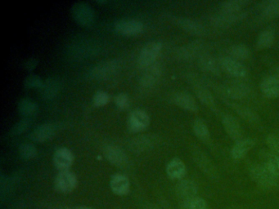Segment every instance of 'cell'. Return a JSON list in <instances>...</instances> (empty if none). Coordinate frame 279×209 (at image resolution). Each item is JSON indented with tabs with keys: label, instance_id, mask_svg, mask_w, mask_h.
Listing matches in <instances>:
<instances>
[{
	"label": "cell",
	"instance_id": "1",
	"mask_svg": "<svg viewBox=\"0 0 279 209\" xmlns=\"http://www.w3.org/2000/svg\"><path fill=\"white\" fill-rule=\"evenodd\" d=\"M251 177L261 187L270 189L276 186L277 184V176L270 172V170L264 164H255L250 170Z\"/></svg>",
	"mask_w": 279,
	"mask_h": 209
},
{
	"label": "cell",
	"instance_id": "2",
	"mask_svg": "<svg viewBox=\"0 0 279 209\" xmlns=\"http://www.w3.org/2000/svg\"><path fill=\"white\" fill-rule=\"evenodd\" d=\"M248 15L246 10L236 12H220L209 18V22L212 26L217 28H229L237 22L245 19Z\"/></svg>",
	"mask_w": 279,
	"mask_h": 209
},
{
	"label": "cell",
	"instance_id": "3",
	"mask_svg": "<svg viewBox=\"0 0 279 209\" xmlns=\"http://www.w3.org/2000/svg\"><path fill=\"white\" fill-rule=\"evenodd\" d=\"M168 19L192 35L203 37L207 34L206 26L196 19L173 15H168Z\"/></svg>",
	"mask_w": 279,
	"mask_h": 209
},
{
	"label": "cell",
	"instance_id": "4",
	"mask_svg": "<svg viewBox=\"0 0 279 209\" xmlns=\"http://www.w3.org/2000/svg\"><path fill=\"white\" fill-rule=\"evenodd\" d=\"M70 12L75 21L81 26H90L95 21V10L88 3L82 1L75 3L71 5Z\"/></svg>",
	"mask_w": 279,
	"mask_h": 209
},
{
	"label": "cell",
	"instance_id": "5",
	"mask_svg": "<svg viewBox=\"0 0 279 209\" xmlns=\"http://www.w3.org/2000/svg\"><path fill=\"white\" fill-rule=\"evenodd\" d=\"M120 66L121 62L117 59L105 61L94 66L89 71V76L92 80H106L116 74Z\"/></svg>",
	"mask_w": 279,
	"mask_h": 209
},
{
	"label": "cell",
	"instance_id": "6",
	"mask_svg": "<svg viewBox=\"0 0 279 209\" xmlns=\"http://www.w3.org/2000/svg\"><path fill=\"white\" fill-rule=\"evenodd\" d=\"M161 43L157 40H153L145 44L139 52L138 63L141 68H147L154 64L158 54L161 52Z\"/></svg>",
	"mask_w": 279,
	"mask_h": 209
},
{
	"label": "cell",
	"instance_id": "7",
	"mask_svg": "<svg viewBox=\"0 0 279 209\" xmlns=\"http://www.w3.org/2000/svg\"><path fill=\"white\" fill-rule=\"evenodd\" d=\"M143 22L135 18H121L114 23L115 30L124 35H135L143 30Z\"/></svg>",
	"mask_w": 279,
	"mask_h": 209
},
{
	"label": "cell",
	"instance_id": "8",
	"mask_svg": "<svg viewBox=\"0 0 279 209\" xmlns=\"http://www.w3.org/2000/svg\"><path fill=\"white\" fill-rule=\"evenodd\" d=\"M207 49V44L200 40H196L194 42L190 43L179 48L177 52V55L182 60H193L195 58L199 59L202 55L207 54L205 52Z\"/></svg>",
	"mask_w": 279,
	"mask_h": 209
},
{
	"label": "cell",
	"instance_id": "9",
	"mask_svg": "<svg viewBox=\"0 0 279 209\" xmlns=\"http://www.w3.org/2000/svg\"><path fill=\"white\" fill-rule=\"evenodd\" d=\"M221 68L228 74L235 78H244L247 74V68L241 62L230 56H224L219 59Z\"/></svg>",
	"mask_w": 279,
	"mask_h": 209
},
{
	"label": "cell",
	"instance_id": "10",
	"mask_svg": "<svg viewBox=\"0 0 279 209\" xmlns=\"http://www.w3.org/2000/svg\"><path fill=\"white\" fill-rule=\"evenodd\" d=\"M149 124H150V118L148 115L146 113V111L140 109L133 110L127 121L128 128L133 132H137V131L145 129Z\"/></svg>",
	"mask_w": 279,
	"mask_h": 209
},
{
	"label": "cell",
	"instance_id": "11",
	"mask_svg": "<svg viewBox=\"0 0 279 209\" xmlns=\"http://www.w3.org/2000/svg\"><path fill=\"white\" fill-rule=\"evenodd\" d=\"M55 185L57 189L63 193L73 192L77 185V176L69 170L60 172L57 176Z\"/></svg>",
	"mask_w": 279,
	"mask_h": 209
},
{
	"label": "cell",
	"instance_id": "12",
	"mask_svg": "<svg viewBox=\"0 0 279 209\" xmlns=\"http://www.w3.org/2000/svg\"><path fill=\"white\" fill-rule=\"evenodd\" d=\"M197 192L198 188L197 184L191 180H183L177 185L176 193L182 205L197 197Z\"/></svg>",
	"mask_w": 279,
	"mask_h": 209
},
{
	"label": "cell",
	"instance_id": "13",
	"mask_svg": "<svg viewBox=\"0 0 279 209\" xmlns=\"http://www.w3.org/2000/svg\"><path fill=\"white\" fill-rule=\"evenodd\" d=\"M194 160L201 171L212 180H216L219 178V173L217 171L216 167L213 163L211 161L209 158L207 157L204 152L201 149H197L194 151Z\"/></svg>",
	"mask_w": 279,
	"mask_h": 209
},
{
	"label": "cell",
	"instance_id": "14",
	"mask_svg": "<svg viewBox=\"0 0 279 209\" xmlns=\"http://www.w3.org/2000/svg\"><path fill=\"white\" fill-rule=\"evenodd\" d=\"M57 130L58 128L54 124L45 123V124H41L34 128L29 135V138L32 140L33 142H46L48 140L54 137Z\"/></svg>",
	"mask_w": 279,
	"mask_h": 209
},
{
	"label": "cell",
	"instance_id": "15",
	"mask_svg": "<svg viewBox=\"0 0 279 209\" xmlns=\"http://www.w3.org/2000/svg\"><path fill=\"white\" fill-rule=\"evenodd\" d=\"M74 156L72 152L67 148H59L53 155V163L58 169L66 171L72 165Z\"/></svg>",
	"mask_w": 279,
	"mask_h": 209
},
{
	"label": "cell",
	"instance_id": "16",
	"mask_svg": "<svg viewBox=\"0 0 279 209\" xmlns=\"http://www.w3.org/2000/svg\"><path fill=\"white\" fill-rule=\"evenodd\" d=\"M222 124L228 135L236 142L243 138V129L236 118L231 115H225L222 118Z\"/></svg>",
	"mask_w": 279,
	"mask_h": 209
},
{
	"label": "cell",
	"instance_id": "17",
	"mask_svg": "<svg viewBox=\"0 0 279 209\" xmlns=\"http://www.w3.org/2000/svg\"><path fill=\"white\" fill-rule=\"evenodd\" d=\"M173 102L183 110L190 112H197L198 105L191 94L185 92H179L173 96Z\"/></svg>",
	"mask_w": 279,
	"mask_h": 209
},
{
	"label": "cell",
	"instance_id": "18",
	"mask_svg": "<svg viewBox=\"0 0 279 209\" xmlns=\"http://www.w3.org/2000/svg\"><path fill=\"white\" fill-rule=\"evenodd\" d=\"M251 88L249 86L243 82H233L225 88V93L227 96L234 100H241L249 96Z\"/></svg>",
	"mask_w": 279,
	"mask_h": 209
},
{
	"label": "cell",
	"instance_id": "19",
	"mask_svg": "<svg viewBox=\"0 0 279 209\" xmlns=\"http://www.w3.org/2000/svg\"><path fill=\"white\" fill-rule=\"evenodd\" d=\"M104 155L107 160L117 167L125 166L128 161L126 154L121 148L116 145H109L104 150Z\"/></svg>",
	"mask_w": 279,
	"mask_h": 209
},
{
	"label": "cell",
	"instance_id": "20",
	"mask_svg": "<svg viewBox=\"0 0 279 209\" xmlns=\"http://www.w3.org/2000/svg\"><path fill=\"white\" fill-rule=\"evenodd\" d=\"M261 90L268 98L279 97V78L275 76H268L261 82Z\"/></svg>",
	"mask_w": 279,
	"mask_h": 209
},
{
	"label": "cell",
	"instance_id": "21",
	"mask_svg": "<svg viewBox=\"0 0 279 209\" xmlns=\"http://www.w3.org/2000/svg\"><path fill=\"white\" fill-rule=\"evenodd\" d=\"M255 142L251 138H243L232 148L231 156L234 160H241L255 146Z\"/></svg>",
	"mask_w": 279,
	"mask_h": 209
},
{
	"label": "cell",
	"instance_id": "22",
	"mask_svg": "<svg viewBox=\"0 0 279 209\" xmlns=\"http://www.w3.org/2000/svg\"><path fill=\"white\" fill-rule=\"evenodd\" d=\"M110 189L117 195H125L129 192L131 184L126 176L116 174L110 181Z\"/></svg>",
	"mask_w": 279,
	"mask_h": 209
},
{
	"label": "cell",
	"instance_id": "23",
	"mask_svg": "<svg viewBox=\"0 0 279 209\" xmlns=\"http://www.w3.org/2000/svg\"><path fill=\"white\" fill-rule=\"evenodd\" d=\"M229 104L233 110L238 113L240 117L243 118V120L248 122L249 124L255 126L261 124V118L254 110L247 107V106H243L239 104L233 103H233L229 102Z\"/></svg>",
	"mask_w": 279,
	"mask_h": 209
},
{
	"label": "cell",
	"instance_id": "24",
	"mask_svg": "<svg viewBox=\"0 0 279 209\" xmlns=\"http://www.w3.org/2000/svg\"><path fill=\"white\" fill-rule=\"evenodd\" d=\"M199 66L204 71L208 72L215 75L220 74L221 66L219 61L216 60L214 56L204 54L198 59Z\"/></svg>",
	"mask_w": 279,
	"mask_h": 209
},
{
	"label": "cell",
	"instance_id": "25",
	"mask_svg": "<svg viewBox=\"0 0 279 209\" xmlns=\"http://www.w3.org/2000/svg\"><path fill=\"white\" fill-rule=\"evenodd\" d=\"M60 89V80L56 78L47 79L41 88V97L44 99H52L58 95Z\"/></svg>",
	"mask_w": 279,
	"mask_h": 209
},
{
	"label": "cell",
	"instance_id": "26",
	"mask_svg": "<svg viewBox=\"0 0 279 209\" xmlns=\"http://www.w3.org/2000/svg\"><path fill=\"white\" fill-rule=\"evenodd\" d=\"M161 69L159 64H153L147 68V70L141 77V84L144 87H151L157 83L161 77Z\"/></svg>",
	"mask_w": 279,
	"mask_h": 209
},
{
	"label": "cell",
	"instance_id": "27",
	"mask_svg": "<svg viewBox=\"0 0 279 209\" xmlns=\"http://www.w3.org/2000/svg\"><path fill=\"white\" fill-rule=\"evenodd\" d=\"M166 173L171 179H181L186 174V166L182 160L175 158L168 163Z\"/></svg>",
	"mask_w": 279,
	"mask_h": 209
},
{
	"label": "cell",
	"instance_id": "28",
	"mask_svg": "<svg viewBox=\"0 0 279 209\" xmlns=\"http://www.w3.org/2000/svg\"><path fill=\"white\" fill-rule=\"evenodd\" d=\"M251 3L249 0H229L221 2L219 6L221 12H236L244 10Z\"/></svg>",
	"mask_w": 279,
	"mask_h": 209
},
{
	"label": "cell",
	"instance_id": "29",
	"mask_svg": "<svg viewBox=\"0 0 279 209\" xmlns=\"http://www.w3.org/2000/svg\"><path fill=\"white\" fill-rule=\"evenodd\" d=\"M196 94H197L199 100L201 101V103L210 108L211 110L215 112L218 111L216 101H215V98H214L213 95L210 92L209 90L202 88V87H199L196 89Z\"/></svg>",
	"mask_w": 279,
	"mask_h": 209
},
{
	"label": "cell",
	"instance_id": "30",
	"mask_svg": "<svg viewBox=\"0 0 279 209\" xmlns=\"http://www.w3.org/2000/svg\"><path fill=\"white\" fill-rule=\"evenodd\" d=\"M275 40V34L271 30H265L261 31L256 41L258 49L264 50L270 48Z\"/></svg>",
	"mask_w": 279,
	"mask_h": 209
},
{
	"label": "cell",
	"instance_id": "31",
	"mask_svg": "<svg viewBox=\"0 0 279 209\" xmlns=\"http://www.w3.org/2000/svg\"><path fill=\"white\" fill-rule=\"evenodd\" d=\"M262 14L267 18H275L279 16V0L265 1L261 4Z\"/></svg>",
	"mask_w": 279,
	"mask_h": 209
},
{
	"label": "cell",
	"instance_id": "32",
	"mask_svg": "<svg viewBox=\"0 0 279 209\" xmlns=\"http://www.w3.org/2000/svg\"><path fill=\"white\" fill-rule=\"evenodd\" d=\"M19 113L23 116L28 117V116H34L38 110V106L37 104L29 98H22L18 102Z\"/></svg>",
	"mask_w": 279,
	"mask_h": 209
},
{
	"label": "cell",
	"instance_id": "33",
	"mask_svg": "<svg viewBox=\"0 0 279 209\" xmlns=\"http://www.w3.org/2000/svg\"><path fill=\"white\" fill-rule=\"evenodd\" d=\"M193 131L195 135L197 136L199 139L202 142H208L211 138L210 135L209 128L207 127V124L201 119H197L195 120L193 125Z\"/></svg>",
	"mask_w": 279,
	"mask_h": 209
},
{
	"label": "cell",
	"instance_id": "34",
	"mask_svg": "<svg viewBox=\"0 0 279 209\" xmlns=\"http://www.w3.org/2000/svg\"><path fill=\"white\" fill-rule=\"evenodd\" d=\"M229 55L230 58L235 59V60L245 61L248 59L250 56L249 48H247L244 44H234L231 48H229Z\"/></svg>",
	"mask_w": 279,
	"mask_h": 209
},
{
	"label": "cell",
	"instance_id": "35",
	"mask_svg": "<svg viewBox=\"0 0 279 209\" xmlns=\"http://www.w3.org/2000/svg\"><path fill=\"white\" fill-rule=\"evenodd\" d=\"M261 157L265 160L266 167L272 172L274 175L279 177V156L272 152L263 151Z\"/></svg>",
	"mask_w": 279,
	"mask_h": 209
},
{
	"label": "cell",
	"instance_id": "36",
	"mask_svg": "<svg viewBox=\"0 0 279 209\" xmlns=\"http://www.w3.org/2000/svg\"><path fill=\"white\" fill-rule=\"evenodd\" d=\"M19 152L22 158L26 160H31L36 156L37 149L33 144L23 143L19 147Z\"/></svg>",
	"mask_w": 279,
	"mask_h": 209
},
{
	"label": "cell",
	"instance_id": "37",
	"mask_svg": "<svg viewBox=\"0 0 279 209\" xmlns=\"http://www.w3.org/2000/svg\"><path fill=\"white\" fill-rule=\"evenodd\" d=\"M44 81L42 79L36 74H30L25 79L24 86L26 88H42Z\"/></svg>",
	"mask_w": 279,
	"mask_h": 209
},
{
	"label": "cell",
	"instance_id": "38",
	"mask_svg": "<svg viewBox=\"0 0 279 209\" xmlns=\"http://www.w3.org/2000/svg\"><path fill=\"white\" fill-rule=\"evenodd\" d=\"M30 124H31V121H30L29 118H26L24 120H20L12 127V130H11V134L16 136L23 134L24 131H26V130L30 128Z\"/></svg>",
	"mask_w": 279,
	"mask_h": 209
},
{
	"label": "cell",
	"instance_id": "39",
	"mask_svg": "<svg viewBox=\"0 0 279 209\" xmlns=\"http://www.w3.org/2000/svg\"><path fill=\"white\" fill-rule=\"evenodd\" d=\"M266 143L269 150L279 156V137L275 134H269L266 138Z\"/></svg>",
	"mask_w": 279,
	"mask_h": 209
},
{
	"label": "cell",
	"instance_id": "40",
	"mask_svg": "<svg viewBox=\"0 0 279 209\" xmlns=\"http://www.w3.org/2000/svg\"><path fill=\"white\" fill-rule=\"evenodd\" d=\"M183 207L184 209H207V205L204 199L197 196L183 204Z\"/></svg>",
	"mask_w": 279,
	"mask_h": 209
},
{
	"label": "cell",
	"instance_id": "41",
	"mask_svg": "<svg viewBox=\"0 0 279 209\" xmlns=\"http://www.w3.org/2000/svg\"><path fill=\"white\" fill-rule=\"evenodd\" d=\"M109 98L108 94L104 91H98L94 95L92 98V102L96 106H103L108 103Z\"/></svg>",
	"mask_w": 279,
	"mask_h": 209
},
{
	"label": "cell",
	"instance_id": "42",
	"mask_svg": "<svg viewBox=\"0 0 279 209\" xmlns=\"http://www.w3.org/2000/svg\"><path fill=\"white\" fill-rule=\"evenodd\" d=\"M115 103L120 109H126L129 106V98L125 93H119L115 98Z\"/></svg>",
	"mask_w": 279,
	"mask_h": 209
},
{
	"label": "cell",
	"instance_id": "43",
	"mask_svg": "<svg viewBox=\"0 0 279 209\" xmlns=\"http://www.w3.org/2000/svg\"><path fill=\"white\" fill-rule=\"evenodd\" d=\"M150 144H152V142L148 139V137H147V136H142V137H139V138H138V139L135 140V142L132 145H134V149L135 150H137V149L143 150Z\"/></svg>",
	"mask_w": 279,
	"mask_h": 209
},
{
	"label": "cell",
	"instance_id": "44",
	"mask_svg": "<svg viewBox=\"0 0 279 209\" xmlns=\"http://www.w3.org/2000/svg\"><path fill=\"white\" fill-rule=\"evenodd\" d=\"M37 63H38V62L34 58H30L25 63V67L28 70H32L36 66Z\"/></svg>",
	"mask_w": 279,
	"mask_h": 209
},
{
	"label": "cell",
	"instance_id": "45",
	"mask_svg": "<svg viewBox=\"0 0 279 209\" xmlns=\"http://www.w3.org/2000/svg\"><path fill=\"white\" fill-rule=\"evenodd\" d=\"M76 209H95V208H91V207H77Z\"/></svg>",
	"mask_w": 279,
	"mask_h": 209
},
{
	"label": "cell",
	"instance_id": "46",
	"mask_svg": "<svg viewBox=\"0 0 279 209\" xmlns=\"http://www.w3.org/2000/svg\"><path fill=\"white\" fill-rule=\"evenodd\" d=\"M275 71L276 73H277V75H278L279 78V66H277V67H276Z\"/></svg>",
	"mask_w": 279,
	"mask_h": 209
}]
</instances>
